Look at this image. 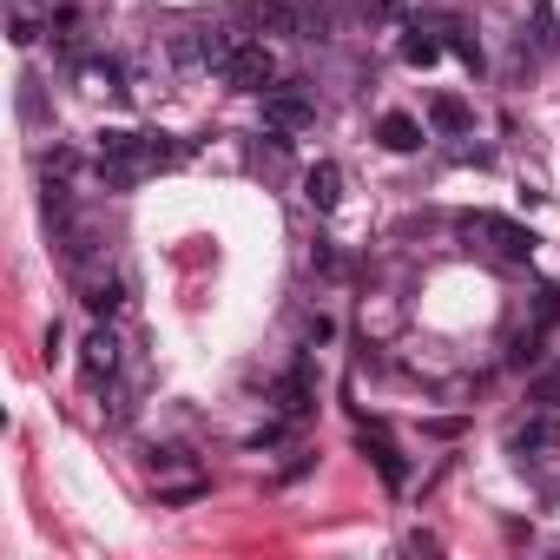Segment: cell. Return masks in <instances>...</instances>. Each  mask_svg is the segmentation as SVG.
<instances>
[{"label":"cell","instance_id":"1","mask_svg":"<svg viewBox=\"0 0 560 560\" xmlns=\"http://www.w3.org/2000/svg\"><path fill=\"white\" fill-rule=\"evenodd\" d=\"M218 80L237 86V93H270V86H277V54H270L264 40H237L231 60L218 67Z\"/></svg>","mask_w":560,"mask_h":560},{"label":"cell","instance_id":"2","mask_svg":"<svg viewBox=\"0 0 560 560\" xmlns=\"http://www.w3.org/2000/svg\"><path fill=\"white\" fill-rule=\"evenodd\" d=\"M311 119H317V106H311V100H304L298 86H270V93H264V126H270L277 139H291V132H304Z\"/></svg>","mask_w":560,"mask_h":560},{"label":"cell","instance_id":"3","mask_svg":"<svg viewBox=\"0 0 560 560\" xmlns=\"http://www.w3.org/2000/svg\"><path fill=\"white\" fill-rule=\"evenodd\" d=\"M462 231L494 237V250H501L508 264H527V257H534V231H521V224H508V218H494V211H468V218H462Z\"/></svg>","mask_w":560,"mask_h":560},{"label":"cell","instance_id":"4","mask_svg":"<svg viewBox=\"0 0 560 560\" xmlns=\"http://www.w3.org/2000/svg\"><path fill=\"white\" fill-rule=\"evenodd\" d=\"M80 376H86V389H106V383L119 376V337H113V330H93V337L80 343Z\"/></svg>","mask_w":560,"mask_h":560},{"label":"cell","instance_id":"5","mask_svg":"<svg viewBox=\"0 0 560 560\" xmlns=\"http://www.w3.org/2000/svg\"><path fill=\"white\" fill-rule=\"evenodd\" d=\"M277 409H284V422H304V416L317 409V376H311V363H298L284 383H277Z\"/></svg>","mask_w":560,"mask_h":560},{"label":"cell","instance_id":"6","mask_svg":"<svg viewBox=\"0 0 560 560\" xmlns=\"http://www.w3.org/2000/svg\"><path fill=\"white\" fill-rule=\"evenodd\" d=\"M244 27H257V34H298V14L284 8V0H244Z\"/></svg>","mask_w":560,"mask_h":560},{"label":"cell","instance_id":"7","mask_svg":"<svg viewBox=\"0 0 560 560\" xmlns=\"http://www.w3.org/2000/svg\"><path fill=\"white\" fill-rule=\"evenodd\" d=\"M363 448H370V455H376V468H383V481H389V488H402V481H409V462H402V455H396V442H389V435H383V429H376V422H370V429H363Z\"/></svg>","mask_w":560,"mask_h":560},{"label":"cell","instance_id":"8","mask_svg":"<svg viewBox=\"0 0 560 560\" xmlns=\"http://www.w3.org/2000/svg\"><path fill=\"white\" fill-rule=\"evenodd\" d=\"M429 126H435V132H448V139H462V132L475 126V113H468L455 93H435V100H429Z\"/></svg>","mask_w":560,"mask_h":560},{"label":"cell","instance_id":"9","mask_svg":"<svg viewBox=\"0 0 560 560\" xmlns=\"http://www.w3.org/2000/svg\"><path fill=\"white\" fill-rule=\"evenodd\" d=\"M304 198L317 205V211H337V198H343V172L324 159V165H311V178H304Z\"/></svg>","mask_w":560,"mask_h":560},{"label":"cell","instance_id":"10","mask_svg":"<svg viewBox=\"0 0 560 560\" xmlns=\"http://www.w3.org/2000/svg\"><path fill=\"white\" fill-rule=\"evenodd\" d=\"M376 139H383L389 152H416V145H422V126H416L409 113H383V119H376Z\"/></svg>","mask_w":560,"mask_h":560},{"label":"cell","instance_id":"11","mask_svg":"<svg viewBox=\"0 0 560 560\" xmlns=\"http://www.w3.org/2000/svg\"><path fill=\"white\" fill-rule=\"evenodd\" d=\"M126 304V277H93V284H86V311L93 317H113Z\"/></svg>","mask_w":560,"mask_h":560},{"label":"cell","instance_id":"12","mask_svg":"<svg viewBox=\"0 0 560 560\" xmlns=\"http://www.w3.org/2000/svg\"><path fill=\"white\" fill-rule=\"evenodd\" d=\"M402 60H409V67H435V60H442V34L409 27V34H402Z\"/></svg>","mask_w":560,"mask_h":560},{"label":"cell","instance_id":"13","mask_svg":"<svg viewBox=\"0 0 560 560\" xmlns=\"http://www.w3.org/2000/svg\"><path fill=\"white\" fill-rule=\"evenodd\" d=\"M442 34H448V47H455V60H462L468 73H481V67H488V54H481V40H475V34H468L462 21H442Z\"/></svg>","mask_w":560,"mask_h":560},{"label":"cell","instance_id":"14","mask_svg":"<svg viewBox=\"0 0 560 560\" xmlns=\"http://www.w3.org/2000/svg\"><path fill=\"white\" fill-rule=\"evenodd\" d=\"M100 159H132V165H145V132H100Z\"/></svg>","mask_w":560,"mask_h":560},{"label":"cell","instance_id":"15","mask_svg":"<svg viewBox=\"0 0 560 560\" xmlns=\"http://www.w3.org/2000/svg\"><path fill=\"white\" fill-rule=\"evenodd\" d=\"M547 442H560V422H547V416H534V422L514 429V448H547Z\"/></svg>","mask_w":560,"mask_h":560},{"label":"cell","instance_id":"16","mask_svg":"<svg viewBox=\"0 0 560 560\" xmlns=\"http://www.w3.org/2000/svg\"><path fill=\"white\" fill-rule=\"evenodd\" d=\"M86 80H93L100 93H126V67H119V60H86Z\"/></svg>","mask_w":560,"mask_h":560},{"label":"cell","instance_id":"17","mask_svg":"<svg viewBox=\"0 0 560 560\" xmlns=\"http://www.w3.org/2000/svg\"><path fill=\"white\" fill-rule=\"evenodd\" d=\"M145 165H159V172H165V165H185V145H178V139H152V132H145Z\"/></svg>","mask_w":560,"mask_h":560},{"label":"cell","instance_id":"18","mask_svg":"<svg viewBox=\"0 0 560 560\" xmlns=\"http://www.w3.org/2000/svg\"><path fill=\"white\" fill-rule=\"evenodd\" d=\"M534 40H540V54H553V47H560V21H553V8H547V0L534 8Z\"/></svg>","mask_w":560,"mask_h":560},{"label":"cell","instance_id":"19","mask_svg":"<svg viewBox=\"0 0 560 560\" xmlns=\"http://www.w3.org/2000/svg\"><path fill=\"white\" fill-rule=\"evenodd\" d=\"M139 178V165L132 159H100V185H113V191H126Z\"/></svg>","mask_w":560,"mask_h":560},{"label":"cell","instance_id":"20","mask_svg":"<svg viewBox=\"0 0 560 560\" xmlns=\"http://www.w3.org/2000/svg\"><path fill=\"white\" fill-rule=\"evenodd\" d=\"M198 494H211V481H172V488H159V508H185Z\"/></svg>","mask_w":560,"mask_h":560},{"label":"cell","instance_id":"21","mask_svg":"<svg viewBox=\"0 0 560 560\" xmlns=\"http://www.w3.org/2000/svg\"><path fill=\"white\" fill-rule=\"evenodd\" d=\"M21 119H27V126H40V119H47V106H40V86H34V80L21 86Z\"/></svg>","mask_w":560,"mask_h":560},{"label":"cell","instance_id":"22","mask_svg":"<svg viewBox=\"0 0 560 560\" xmlns=\"http://www.w3.org/2000/svg\"><path fill=\"white\" fill-rule=\"evenodd\" d=\"M40 40V27H34V14H14V47H34Z\"/></svg>","mask_w":560,"mask_h":560},{"label":"cell","instance_id":"23","mask_svg":"<svg viewBox=\"0 0 560 560\" xmlns=\"http://www.w3.org/2000/svg\"><path fill=\"white\" fill-rule=\"evenodd\" d=\"M370 14H376V21H402V14H409V0H370Z\"/></svg>","mask_w":560,"mask_h":560},{"label":"cell","instance_id":"24","mask_svg":"<svg viewBox=\"0 0 560 560\" xmlns=\"http://www.w3.org/2000/svg\"><path fill=\"white\" fill-rule=\"evenodd\" d=\"M185 462H191L185 448H152V468H185Z\"/></svg>","mask_w":560,"mask_h":560},{"label":"cell","instance_id":"25","mask_svg":"<svg viewBox=\"0 0 560 560\" xmlns=\"http://www.w3.org/2000/svg\"><path fill=\"white\" fill-rule=\"evenodd\" d=\"M547 396H553V402H560V383H553V389H547Z\"/></svg>","mask_w":560,"mask_h":560}]
</instances>
